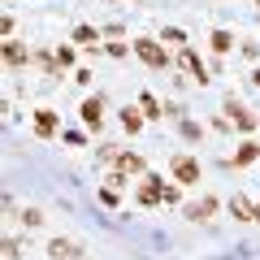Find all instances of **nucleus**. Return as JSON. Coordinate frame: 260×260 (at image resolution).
<instances>
[{
  "label": "nucleus",
  "instance_id": "12",
  "mask_svg": "<svg viewBox=\"0 0 260 260\" xmlns=\"http://www.w3.org/2000/svg\"><path fill=\"white\" fill-rule=\"evenodd\" d=\"M0 52H5V65H26V61H30L26 48H22L18 39H5V48H0Z\"/></svg>",
  "mask_w": 260,
  "mask_h": 260
},
{
  "label": "nucleus",
  "instance_id": "4",
  "mask_svg": "<svg viewBox=\"0 0 260 260\" xmlns=\"http://www.w3.org/2000/svg\"><path fill=\"white\" fill-rule=\"evenodd\" d=\"M174 182H182V186L200 182V160H191V156H178V160H174Z\"/></svg>",
  "mask_w": 260,
  "mask_h": 260
},
{
  "label": "nucleus",
  "instance_id": "8",
  "mask_svg": "<svg viewBox=\"0 0 260 260\" xmlns=\"http://www.w3.org/2000/svg\"><path fill=\"white\" fill-rule=\"evenodd\" d=\"M56 130H61V117H56L52 109H39V113H35V135H44V139H52Z\"/></svg>",
  "mask_w": 260,
  "mask_h": 260
},
{
  "label": "nucleus",
  "instance_id": "10",
  "mask_svg": "<svg viewBox=\"0 0 260 260\" xmlns=\"http://www.w3.org/2000/svg\"><path fill=\"white\" fill-rule=\"evenodd\" d=\"M100 117H104V100H100V95H91V100L83 104V121H87V130H100V126H104Z\"/></svg>",
  "mask_w": 260,
  "mask_h": 260
},
{
  "label": "nucleus",
  "instance_id": "13",
  "mask_svg": "<svg viewBox=\"0 0 260 260\" xmlns=\"http://www.w3.org/2000/svg\"><path fill=\"white\" fill-rule=\"evenodd\" d=\"M230 213L239 217V221H256V204L243 200V195H234V200H230Z\"/></svg>",
  "mask_w": 260,
  "mask_h": 260
},
{
  "label": "nucleus",
  "instance_id": "19",
  "mask_svg": "<svg viewBox=\"0 0 260 260\" xmlns=\"http://www.w3.org/2000/svg\"><path fill=\"white\" fill-rule=\"evenodd\" d=\"M178 200H182L178 186H160V204H178Z\"/></svg>",
  "mask_w": 260,
  "mask_h": 260
},
{
  "label": "nucleus",
  "instance_id": "24",
  "mask_svg": "<svg viewBox=\"0 0 260 260\" xmlns=\"http://www.w3.org/2000/svg\"><path fill=\"white\" fill-rule=\"evenodd\" d=\"M251 83H256V87H260V70H256V74H251Z\"/></svg>",
  "mask_w": 260,
  "mask_h": 260
},
{
  "label": "nucleus",
  "instance_id": "18",
  "mask_svg": "<svg viewBox=\"0 0 260 260\" xmlns=\"http://www.w3.org/2000/svg\"><path fill=\"white\" fill-rule=\"evenodd\" d=\"M139 109H143V113H148V117H160V104H156V100H152V95H148V91H139Z\"/></svg>",
  "mask_w": 260,
  "mask_h": 260
},
{
  "label": "nucleus",
  "instance_id": "11",
  "mask_svg": "<svg viewBox=\"0 0 260 260\" xmlns=\"http://www.w3.org/2000/svg\"><path fill=\"white\" fill-rule=\"evenodd\" d=\"M160 186H165V182H160V178H143V186H139V204H160Z\"/></svg>",
  "mask_w": 260,
  "mask_h": 260
},
{
  "label": "nucleus",
  "instance_id": "3",
  "mask_svg": "<svg viewBox=\"0 0 260 260\" xmlns=\"http://www.w3.org/2000/svg\"><path fill=\"white\" fill-rule=\"evenodd\" d=\"M225 117H230V126H239L243 135H251V130H256V117H251V113L243 109L239 100H230V104H225Z\"/></svg>",
  "mask_w": 260,
  "mask_h": 260
},
{
  "label": "nucleus",
  "instance_id": "20",
  "mask_svg": "<svg viewBox=\"0 0 260 260\" xmlns=\"http://www.w3.org/2000/svg\"><path fill=\"white\" fill-rule=\"evenodd\" d=\"M100 204L104 208H117V191H113V186H100Z\"/></svg>",
  "mask_w": 260,
  "mask_h": 260
},
{
  "label": "nucleus",
  "instance_id": "23",
  "mask_svg": "<svg viewBox=\"0 0 260 260\" xmlns=\"http://www.w3.org/2000/svg\"><path fill=\"white\" fill-rule=\"evenodd\" d=\"M104 52H109V56H126V52H130V48H126V44H117V39H113V44H109V48H104Z\"/></svg>",
  "mask_w": 260,
  "mask_h": 260
},
{
  "label": "nucleus",
  "instance_id": "25",
  "mask_svg": "<svg viewBox=\"0 0 260 260\" xmlns=\"http://www.w3.org/2000/svg\"><path fill=\"white\" fill-rule=\"evenodd\" d=\"M256 221H260V204H256Z\"/></svg>",
  "mask_w": 260,
  "mask_h": 260
},
{
  "label": "nucleus",
  "instance_id": "17",
  "mask_svg": "<svg viewBox=\"0 0 260 260\" xmlns=\"http://www.w3.org/2000/svg\"><path fill=\"white\" fill-rule=\"evenodd\" d=\"M74 61H78V52H74L70 44H65V48H56V65H61V70H70Z\"/></svg>",
  "mask_w": 260,
  "mask_h": 260
},
{
  "label": "nucleus",
  "instance_id": "16",
  "mask_svg": "<svg viewBox=\"0 0 260 260\" xmlns=\"http://www.w3.org/2000/svg\"><path fill=\"white\" fill-rule=\"evenodd\" d=\"M160 44H169V48H186V30H178V26H165V30H160Z\"/></svg>",
  "mask_w": 260,
  "mask_h": 260
},
{
  "label": "nucleus",
  "instance_id": "15",
  "mask_svg": "<svg viewBox=\"0 0 260 260\" xmlns=\"http://www.w3.org/2000/svg\"><path fill=\"white\" fill-rule=\"evenodd\" d=\"M256 160H260V148H256V143H243L239 156H234V165H256Z\"/></svg>",
  "mask_w": 260,
  "mask_h": 260
},
{
  "label": "nucleus",
  "instance_id": "14",
  "mask_svg": "<svg viewBox=\"0 0 260 260\" xmlns=\"http://www.w3.org/2000/svg\"><path fill=\"white\" fill-rule=\"evenodd\" d=\"M208 44H213V52H230V48H234V35H230V30H213Z\"/></svg>",
  "mask_w": 260,
  "mask_h": 260
},
{
  "label": "nucleus",
  "instance_id": "5",
  "mask_svg": "<svg viewBox=\"0 0 260 260\" xmlns=\"http://www.w3.org/2000/svg\"><path fill=\"white\" fill-rule=\"evenodd\" d=\"M48 256H52V260H78L83 247H78L74 239H52V243H48Z\"/></svg>",
  "mask_w": 260,
  "mask_h": 260
},
{
  "label": "nucleus",
  "instance_id": "26",
  "mask_svg": "<svg viewBox=\"0 0 260 260\" xmlns=\"http://www.w3.org/2000/svg\"><path fill=\"white\" fill-rule=\"evenodd\" d=\"M256 9H260V0H256Z\"/></svg>",
  "mask_w": 260,
  "mask_h": 260
},
{
  "label": "nucleus",
  "instance_id": "22",
  "mask_svg": "<svg viewBox=\"0 0 260 260\" xmlns=\"http://www.w3.org/2000/svg\"><path fill=\"white\" fill-rule=\"evenodd\" d=\"M22 221H26V225H39V221H44V213H39V208H26V213H22Z\"/></svg>",
  "mask_w": 260,
  "mask_h": 260
},
{
  "label": "nucleus",
  "instance_id": "1",
  "mask_svg": "<svg viewBox=\"0 0 260 260\" xmlns=\"http://www.w3.org/2000/svg\"><path fill=\"white\" fill-rule=\"evenodd\" d=\"M113 174L117 178H148V165H143V156H135V152H117V156H113Z\"/></svg>",
  "mask_w": 260,
  "mask_h": 260
},
{
  "label": "nucleus",
  "instance_id": "6",
  "mask_svg": "<svg viewBox=\"0 0 260 260\" xmlns=\"http://www.w3.org/2000/svg\"><path fill=\"white\" fill-rule=\"evenodd\" d=\"M217 208H221V204H217L213 195H204V200H195V204H186V221H208V217H213Z\"/></svg>",
  "mask_w": 260,
  "mask_h": 260
},
{
  "label": "nucleus",
  "instance_id": "21",
  "mask_svg": "<svg viewBox=\"0 0 260 260\" xmlns=\"http://www.w3.org/2000/svg\"><path fill=\"white\" fill-rule=\"evenodd\" d=\"M91 39H95V26H78L74 30V44H91Z\"/></svg>",
  "mask_w": 260,
  "mask_h": 260
},
{
  "label": "nucleus",
  "instance_id": "2",
  "mask_svg": "<svg viewBox=\"0 0 260 260\" xmlns=\"http://www.w3.org/2000/svg\"><path fill=\"white\" fill-rule=\"evenodd\" d=\"M135 52H139V61L152 65V70H165V65H169L165 44H156V39H139V44H135Z\"/></svg>",
  "mask_w": 260,
  "mask_h": 260
},
{
  "label": "nucleus",
  "instance_id": "7",
  "mask_svg": "<svg viewBox=\"0 0 260 260\" xmlns=\"http://www.w3.org/2000/svg\"><path fill=\"white\" fill-rule=\"evenodd\" d=\"M178 61H182L186 70L195 74V83H204V87H208V65L200 61V52H191V48H182V52H178Z\"/></svg>",
  "mask_w": 260,
  "mask_h": 260
},
{
  "label": "nucleus",
  "instance_id": "9",
  "mask_svg": "<svg viewBox=\"0 0 260 260\" xmlns=\"http://www.w3.org/2000/svg\"><path fill=\"white\" fill-rule=\"evenodd\" d=\"M143 121H148V113H143V109H135V104H126V109H121V130H126V135H139Z\"/></svg>",
  "mask_w": 260,
  "mask_h": 260
}]
</instances>
